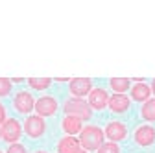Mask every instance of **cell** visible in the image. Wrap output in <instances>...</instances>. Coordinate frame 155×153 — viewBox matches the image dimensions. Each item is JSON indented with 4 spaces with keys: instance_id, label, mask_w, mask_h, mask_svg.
Here are the masks:
<instances>
[{
    "instance_id": "6da1fadb",
    "label": "cell",
    "mask_w": 155,
    "mask_h": 153,
    "mask_svg": "<svg viewBox=\"0 0 155 153\" xmlns=\"http://www.w3.org/2000/svg\"><path fill=\"white\" fill-rule=\"evenodd\" d=\"M104 137L105 133L96 127V125H87L81 129L80 133V144L87 149V151H92V149H98L102 144H104Z\"/></svg>"
},
{
    "instance_id": "7a4b0ae2",
    "label": "cell",
    "mask_w": 155,
    "mask_h": 153,
    "mask_svg": "<svg viewBox=\"0 0 155 153\" xmlns=\"http://www.w3.org/2000/svg\"><path fill=\"white\" fill-rule=\"evenodd\" d=\"M65 112L68 116H78L80 120H89L91 118V105L83 102L81 98H72L65 103Z\"/></svg>"
},
{
    "instance_id": "3957f363",
    "label": "cell",
    "mask_w": 155,
    "mask_h": 153,
    "mask_svg": "<svg viewBox=\"0 0 155 153\" xmlns=\"http://www.w3.org/2000/svg\"><path fill=\"white\" fill-rule=\"evenodd\" d=\"M21 133H22V127L15 118H9V120H6L2 124V138L11 142V144H15L18 138H21Z\"/></svg>"
},
{
    "instance_id": "277c9868",
    "label": "cell",
    "mask_w": 155,
    "mask_h": 153,
    "mask_svg": "<svg viewBox=\"0 0 155 153\" xmlns=\"http://www.w3.org/2000/svg\"><path fill=\"white\" fill-rule=\"evenodd\" d=\"M46 125H45V120L43 116H28L26 118V124H24V131H26V135L31 137V138H37V137H41L43 133H45Z\"/></svg>"
},
{
    "instance_id": "5b68a950",
    "label": "cell",
    "mask_w": 155,
    "mask_h": 153,
    "mask_svg": "<svg viewBox=\"0 0 155 153\" xmlns=\"http://www.w3.org/2000/svg\"><path fill=\"white\" fill-rule=\"evenodd\" d=\"M91 90H92V85H91L89 78H74L70 81V92L74 94L76 98L87 96V94H91Z\"/></svg>"
},
{
    "instance_id": "8992f818",
    "label": "cell",
    "mask_w": 155,
    "mask_h": 153,
    "mask_svg": "<svg viewBox=\"0 0 155 153\" xmlns=\"http://www.w3.org/2000/svg\"><path fill=\"white\" fill-rule=\"evenodd\" d=\"M35 111H37L39 116H52L57 111V102L50 96H43L35 102Z\"/></svg>"
},
{
    "instance_id": "52a82bcc",
    "label": "cell",
    "mask_w": 155,
    "mask_h": 153,
    "mask_svg": "<svg viewBox=\"0 0 155 153\" xmlns=\"http://www.w3.org/2000/svg\"><path fill=\"white\" fill-rule=\"evenodd\" d=\"M13 103H15V109L18 112H22V114H26L31 109H35V102L31 98V94L30 92H24V90H21V92L17 94L15 100H13Z\"/></svg>"
},
{
    "instance_id": "ba28073f",
    "label": "cell",
    "mask_w": 155,
    "mask_h": 153,
    "mask_svg": "<svg viewBox=\"0 0 155 153\" xmlns=\"http://www.w3.org/2000/svg\"><path fill=\"white\" fill-rule=\"evenodd\" d=\"M109 103V96L104 89H92L91 94H89V105L91 109H96V111H102L104 107H107Z\"/></svg>"
},
{
    "instance_id": "9c48e42d",
    "label": "cell",
    "mask_w": 155,
    "mask_h": 153,
    "mask_svg": "<svg viewBox=\"0 0 155 153\" xmlns=\"http://www.w3.org/2000/svg\"><path fill=\"white\" fill-rule=\"evenodd\" d=\"M127 135V129L122 122H111L107 127H105V137L111 140V142H118V140H124Z\"/></svg>"
},
{
    "instance_id": "30bf717a",
    "label": "cell",
    "mask_w": 155,
    "mask_h": 153,
    "mask_svg": "<svg viewBox=\"0 0 155 153\" xmlns=\"http://www.w3.org/2000/svg\"><path fill=\"white\" fill-rule=\"evenodd\" d=\"M135 140L140 146H150L155 142V129L151 125H142L135 131Z\"/></svg>"
},
{
    "instance_id": "8fae6325",
    "label": "cell",
    "mask_w": 155,
    "mask_h": 153,
    "mask_svg": "<svg viewBox=\"0 0 155 153\" xmlns=\"http://www.w3.org/2000/svg\"><path fill=\"white\" fill-rule=\"evenodd\" d=\"M109 109L113 112H124L129 109V98L124 96V94H114L113 98H109Z\"/></svg>"
},
{
    "instance_id": "7c38bea8",
    "label": "cell",
    "mask_w": 155,
    "mask_h": 153,
    "mask_svg": "<svg viewBox=\"0 0 155 153\" xmlns=\"http://www.w3.org/2000/svg\"><path fill=\"white\" fill-rule=\"evenodd\" d=\"M80 140L74 138V137H65L59 140V144H57V151L59 153H78L80 151Z\"/></svg>"
},
{
    "instance_id": "4fadbf2b",
    "label": "cell",
    "mask_w": 155,
    "mask_h": 153,
    "mask_svg": "<svg viewBox=\"0 0 155 153\" xmlns=\"http://www.w3.org/2000/svg\"><path fill=\"white\" fill-rule=\"evenodd\" d=\"M63 129L65 133H68V135H76V133H81V120L78 116H67L63 118Z\"/></svg>"
},
{
    "instance_id": "5bb4252c",
    "label": "cell",
    "mask_w": 155,
    "mask_h": 153,
    "mask_svg": "<svg viewBox=\"0 0 155 153\" xmlns=\"http://www.w3.org/2000/svg\"><path fill=\"white\" fill-rule=\"evenodd\" d=\"M150 94H151V89L146 83H137L131 89V96H133V100H137V102H148Z\"/></svg>"
},
{
    "instance_id": "9a60e30c",
    "label": "cell",
    "mask_w": 155,
    "mask_h": 153,
    "mask_svg": "<svg viewBox=\"0 0 155 153\" xmlns=\"http://www.w3.org/2000/svg\"><path fill=\"white\" fill-rule=\"evenodd\" d=\"M109 85L116 94H122V92H126L129 89V80L127 78H111Z\"/></svg>"
},
{
    "instance_id": "2e32d148",
    "label": "cell",
    "mask_w": 155,
    "mask_h": 153,
    "mask_svg": "<svg viewBox=\"0 0 155 153\" xmlns=\"http://www.w3.org/2000/svg\"><path fill=\"white\" fill-rule=\"evenodd\" d=\"M28 83H30V87L35 89V90H45V89L50 87L52 80H50V78H30Z\"/></svg>"
},
{
    "instance_id": "e0dca14e",
    "label": "cell",
    "mask_w": 155,
    "mask_h": 153,
    "mask_svg": "<svg viewBox=\"0 0 155 153\" xmlns=\"http://www.w3.org/2000/svg\"><path fill=\"white\" fill-rule=\"evenodd\" d=\"M142 118L146 120H155V100H148L144 105H142Z\"/></svg>"
},
{
    "instance_id": "ac0fdd59",
    "label": "cell",
    "mask_w": 155,
    "mask_h": 153,
    "mask_svg": "<svg viewBox=\"0 0 155 153\" xmlns=\"http://www.w3.org/2000/svg\"><path fill=\"white\" fill-rule=\"evenodd\" d=\"M98 153H120V148L114 142H109V144H102L98 148Z\"/></svg>"
},
{
    "instance_id": "d6986e66",
    "label": "cell",
    "mask_w": 155,
    "mask_h": 153,
    "mask_svg": "<svg viewBox=\"0 0 155 153\" xmlns=\"http://www.w3.org/2000/svg\"><path fill=\"white\" fill-rule=\"evenodd\" d=\"M11 90V81L6 78H0V96H6Z\"/></svg>"
},
{
    "instance_id": "ffe728a7",
    "label": "cell",
    "mask_w": 155,
    "mask_h": 153,
    "mask_svg": "<svg viewBox=\"0 0 155 153\" xmlns=\"http://www.w3.org/2000/svg\"><path fill=\"white\" fill-rule=\"evenodd\" d=\"M8 153H26V148L21 146V144H11L9 149H8Z\"/></svg>"
},
{
    "instance_id": "44dd1931",
    "label": "cell",
    "mask_w": 155,
    "mask_h": 153,
    "mask_svg": "<svg viewBox=\"0 0 155 153\" xmlns=\"http://www.w3.org/2000/svg\"><path fill=\"white\" fill-rule=\"evenodd\" d=\"M6 122V109H4V105L0 103V124H4Z\"/></svg>"
},
{
    "instance_id": "7402d4cb",
    "label": "cell",
    "mask_w": 155,
    "mask_h": 153,
    "mask_svg": "<svg viewBox=\"0 0 155 153\" xmlns=\"http://www.w3.org/2000/svg\"><path fill=\"white\" fill-rule=\"evenodd\" d=\"M150 89H151V92L155 94V80H153V83H151V87H150Z\"/></svg>"
},
{
    "instance_id": "603a6c76",
    "label": "cell",
    "mask_w": 155,
    "mask_h": 153,
    "mask_svg": "<svg viewBox=\"0 0 155 153\" xmlns=\"http://www.w3.org/2000/svg\"><path fill=\"white\" fill-rule=\"evenodd\" d=\"M78 153H87V151H83V149H80V151H78Z\"/></svg>"
},
{
    "instance_id": "cb8c5ba5",
    "label": "cell",
    "mask_w": 155,
    "mask_h": 153,
    "mask_svg": "<svg viewBox=\"0 0 155 153\" xmlns=\"http://www.w3.org/2000/svg\"><path fill=\"white\" fill-rule=\"evenodd\" d=\"M35 153H46V151H35Z\"/></svg>"
},
{
    "instance_id": "d4e9b609",
    "label": "cell",
    "mask_w": 155,
    "mask_h": 153,
    "mask_svg": "<svg viewBox=\"0 0 155 153\" xmlns=\"http://www.w3.org/2000/svg\"><path fill=\"white\" fill-rule=\"evenodd\" d=\"M0 137H2V129H0Z\"/></svg>"
},
{
    "instance_id": "484cf974",
    "label": "cell",
    "mask_w": 155,
    "mask_h": 153,
    "mask_svg": "<svg viewBox=\"0 0 155 153\" xmlns=\"http://www.w3.org/2000/svg\"><path fill=\"white\" fill-rule=\"evenodd\" d=\"M0 153H2V151H0Z\"/></svg>"
}]
</instances>
